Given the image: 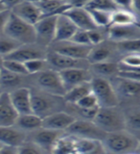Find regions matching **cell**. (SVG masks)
<instances>
[{"label": "cell", "mask_w": 140, "mask_h": 154, "mask_svg": "<svg viewBox=\"0 0 140 154\" xmlns=\"http://www.w3.org/2000/svg\"><path fill=\"white\" fill-rule=\"evenodd\" d=\"M88 69L91 72L92 76L102 77V78L109 80L117 75L118 64L115 62L98 63V64L89 65Z\"/></svg>", "instance_id": "cell-29"}, {"label": "cell", "mask_w": 140, "mask_h": 154, "mask_svg": "<svg viewBox=\"0 0 140 154\" xmlns=\"http://www.w3.org/2000/svg\"><path fill=\"white\" fill-rule=\"evenodd\" d=\"M86 10L89 13L91 18H92V20L97 28L106 29L110 25V18H112V13L101 11V10H96V9H86Z\"/></svg>", "instance_id": "cell-33"}, {"label": "cell", "mask_w": 140, "mask_h": 154, "mask_svg": "<svg viewBox=\"0 0 140 154\" xmlns=\"http://www.w3.org/2000/svg\"><path fill=\"white\" fill-rule=\"evenodd\" d=\"M13 108L18 116L33 114L31 91L29 87H21L8 93Z\"/></svg>", "instance_id": "cell-16"}, {"label": "cell", "mask_w": 140, "mask_h": 154, "mask_svg": "<svg viewBox=\"0 0 140 154\" xmlns=\"http://www.w3.org/2000/svg\"><path fill=\"white\" fill-rule=\"evenodd\" d=\"M107 38L114 43L140 38L139 24L126 26H109L107 28Z\"/></svg>", "instance_id": "cell-19"}, {"label": "cell", "mask_w": 140, "mask_h": 154, "mask_svg": "<svg viewBox=\"0 0 140 154\" xmlns=\"http://www.w3.org/2000/svg\"><path fill=\"white\" fill-rule=\"evenodd\" d=\"M91 93L95 96L100 108L119 106V97L109 79L93 76L90 81Z\"/></svg>", "instance_id": "cell-5"}, {"label": "cell", "mask_w": 140, "mask_h": 154, "mask_svg": "<svg viewBox=\"0 0 140 154\" xmlns=\"http://www.w3.org/2000/svg\"><path fill=\"white\" fill-rule=\"evenodd\" d=\"M2 60H3V59H1V58H0V66H1V63H2Z\"/></svg>", "instance_id": "cell-48"}, {"label": "cell", "mask_w": 140, "mask_h": 154, "mask_svg": "<svg viewBox=\"0 0 140 154\" xmlns=\"http://www.w3.org/2000/svg\"><path fill=\"white\" fill-rule=\"evenodd\" d=\"M91 93L90 82L80 84L74 87L71 90L67 91L64 95V100L66 104H76L79 100H81L85 95Z\"/></svg>", "instance_id": "cell-31"}, {"label": "cell", "mask_w": 140, "mask_h": 154, "mask_svg": "<svg viewBox=\"0 0 140 154\" xmlns=\"http://www.w3.org/2000/svg\"><path fill=\"white\" fill-rule=\"evenodd\" d=\"M46 63L48 69H51L57 72L62 70L71 69H88L89 64L86 60H77L72 58L60 55L51 50H47L46 54Z\"/></svg>", "instance_id": "cell-9"}, {"label": "cell", "mask_w": 140, "mask_h": 154, "mask_svg": "<svg viewBox=\"0 0 140 154\" xmlns=\"http://www.w3.org/2000/svg\"><path fill=\"white\" fill-rule=\"evenodd\" d=\"M3 34L20 45L36 43V34L34 26L22 21L12 13L10 14V17L5 24Z\"/></svg>", "instance_id": "cell-3"}, {"label": "cell", "mask_w": 140, "mask_h": 154, "mask_svg": "<svg viewBox=\"0 0 140 154\" xmlns=\"http://www.w3.org/2000/svg\"><path fill=\"white\" fill-rule=\"evenodd\" d=\"M109 81L118 95L120 104L123 103L124 101H126V105L139 103L140 82L126 80L118 78V77H113L109 79Z\"/></svg>", "instance_id": "cell-7"}, {"label": "cell", "mask_w": 140, "mask_h": 154, "mask_svg": "<svg viewBox=\"0 0 140 154\" xmlns=\"http://www.w3.org/2000/svg\"><path fill=\"white\" fill-rule=\"evenodd\" d=\"M24 66L28 75H34L48 69L45 59H37L24 63Z\"/></svg>", "instance_id": "cell-38"}, {"label": "cell", "mask_w": 140, "mask_h": 154, "mask_svg": "<svg viewBox=\"0 0 140 154\" xmlns=\"http://www.w3.org/2000/svg\"><path fill=\"white\" fill-rule=\"evenodd\" d=\"M77 30L78 29L68 17H66L64 14H59L56 21L54 42L70 41Z\"/></svg>", "instance_id": "cell-23"}, {"label": "cell", "mask_w": 140, "mask_h": 154, "mask_svg": "<svg viewBox=\"0 0 140 154\" xmlns=\"http://www.w3.org/2000/svg\"><path fill=\"white\" fill-rule=\"evenodd\" d=\"M61 14H64L66 17H68L79 30L88 32L97 28L88 10L84 7H73L70 5V7Z\"/></svg>", "instance_id": "cell-18"}, {"label": "cell", "mask_w": 140, "mask_h": 154, "mask_svg": "<svg viewBox=\"0 0 140 154\" xmlns=\"http://www.w3.org/2000/svg\"><path fill=\"white\" fill-rule=\"evenodd\" d=\"M107 154H109V153H107Z\"/></svg>", "instance_id": "cell-53"}, {"label": "cell", "mask_w": 140, "mask_h": 154, "mask_svg": "<svg viewBox=\"0 0 140 154\" xmlns=\"http://www.w3.org/2000/svg\"><path fill=\"white\" fill-rule=\"evenodd\" d=\"M77 107H79L81 109H91L95 107H99L97 100H96L95 96L93 95L92 93H90L89 94L85 95V97H83L81 100H79L76 104Z\"/></svg>", "instance_id": "cell-42"}, {"label": "cell", "mask_w": 140, "mask_h": 154, "mask_svg": "<svg viewBox=\"0 0 140 154\" xmlns=\"http://www.w3.org/2000/svg\"><path fill=\"white\" fill-rule=\"evenodd\" d=\"M10 12L22 21L33 26L42 17L34 1H16Z\"/></svg>", "instance_id": "cell-14"}, {"label": "cell", "mask_w": 140, "mask_h": 154, "mask_svg": "<svg viewBox=\"0 0 140 154\" xmlns=\"http://www.w3.org/2000/svg\"><path fill=\"white\" fill-rule=\"evenodd\" d=\"M92 122L106 134L125 129L124 112L120 106L110 108H99Z\"/></svg>", "instance_id": "cell-4"}, {"label": "cell", "mask_w": 140, "mask_h": 154, "mask_svg": "<svg viewBox=\"0 0 140 154\" xmlns=\"http://www.w3.org/2000/svg\"><path fill=\"white\" fill-rule=\"evenodd\" d=\"M139 24V17L127 10H117L112 14L109 26H126Z\"/></svg>", "instance_id": "cell-30"}, {"label": "cell", "mask_w": 140, "mask_h": 154, "mask_svg": "<svg viewBox=\"0 0 140 154\" xmlns=\"http://www.w3.org/2000/svg\"><path fill=\"white\" fill-rule=\"evenodd\" d=\"M0 94H1V91H0Z\"/></svg>", "instance_id": "cell-52"}, {"label": "cell", "mask_w": 140, "mask_h": 154, "mask_svg": "<svg viewBox=\"0 0 140 154\" xmlns=\"http://www.w3.org/2000/svg\"><path fill=\"white\" fill-rule=\"evenodd\" d=\"M1 67L10 72H13L14 74L24 75V76L28 75L26 72V69H25V66H24V64L20 62L3 59L2 63H1Z\"/></svg>", "instance_id": "cell-37"}, {"label": "cell", "mask_w": 140, "mask_h": 154, "mask_svg": "<svg viewBox=\"0 0 140 154\" xmlns=\"http://www.w3.org/2000/svg\"><path fill=\"white\" fill-rule=\"evenodd\" d=\"M74 148L77 154H107L103 141L95 139L76 138Z\"/></svg>", "instance_id": "cell-24"}, {"label": "cell", "mask_w": 140, "mask_h": 154, "mask_svg": "<svg viewBox=\"0 0 140 154\" xmlns=\"http://www.w3.org/2000/svg\"><path fill=\"white\" fill-rule=\"evenodd\" d=\"M75 137L64 133L55 143L51 154H73L75 152Z\"/></svg>", "instance_id": "cell-32"}, {"label": "cell", "mask_w": 140, "mask_h": 154, "mask_svg": "<svg viewBox=\"0 0 140 154\" xmlns=\"http://www.w3.org/2000/svg\"><path fill=\"white\" fill-rule=\"evenodd\" d=\"M73 154H77V153H76V152H74V153H73Z\"/></svg>", "instance_id": "cell-51"}, {"label": "cell", "mask_w": 140, "mask_h": 154, "mask_svg": "<svg viewBox=\"0 0 140 154\" xmlns=\"http://www.w3.org/2000/svg\"><path fill=\"white\" fill-rule=\"evenodd\" d=\"M84 8L96 9V10H101V11H106L109 13H113L119 10L116 1H112V0H94V1H88L85 2Z\"/></svg>", "instance_id": "cell-35"}, {"label": "cell", "mask_w": 140, "mask_h": 154, "mask_svg": "<svg viewBox=\"0 0 140 154\" xmlns=\"http://www.w3.org/2000/svg\"><path fill=\"white\" fill-rule=\"evenodd\" d=\"M88 37L91 46L100 45V43H102L106 40H108L107 29H106V31H103L102 28H96L94 30L88 31Z\"/></svg>", "instance_id": "cell-40"}, {"label": "cell", "mask_w": 140, "mask_h": 154, "mask_svg": "<svg viewBox=\"0 0 140 154\" xmlns=\"http://www.w3.org/2000/svg\"><path fill=\"white\" fill-rule=\"evenodd\" d=\"M27 140V134L16 126H0V143L3 146L18 147Z\"/></svg>", "instance_id": "cell-22"}, {"label": "cell", "mask_w": 140, "mask_h": 154, "mask_svg": "<svg viewBox=\"0 0 140 154\" xmlns=\"http://www.w3.org/2000/svg\"><path fill=\"white\" fill-rule=\"evenodd\" d=\"M70 42H75L77 45H90L89 41H88V32L83 31V30H79V29L76 31L73 37L71 38Z\"/></svg>", "instance_id": "cell-43"}, {"label": "cell", "mask_w": 140, "mask_h": 154, "mask_svg": "<svg viewBox=\"0 0 140 154\" xmlns=\"http://www.w3.org/2000/svg\"><path fill=\"white\" fill-rule=\"evenodd\" d=\"M107 153L109 154H129L139 152V138L127 130L106 134L103 139Z\"/></svg>", "instance_id": "cell-2"}, {"label": "cell", "mask_w": 140, "mask_h": 154, "mask_svg": "<svg viewBox=\"0 0 140 154\" xmlns=\"http://www.w3.org/2000/svg\"><path fill=\"white\" fill-rule=\"evenodd\" d=\"M3 146H3V144H2L1 143H0V149H1V148H2Z\"/></svg>", "instance_id": "cell-47"}, {"label": "cell", "mask_w": 140, "mask_h": 154, "mask_svg": "<svg viewBox=\"0 0 140 154\" xmlns=\"http://www.w3.org/2000/svg\"><path fill=\"white\" fill-rule=\"evenodd\" d=\"M117 56H120V54L116 49L115 43L106 40L100 45L91 46L86 61L88 62L89 65L105 62L117 63Z\"/></svg>", "instance_id": "cell-10"}, {"label": "cell", "mask_w": 140, "mask_h": 154, "mask_svg": "<svg viewBox=\"0 0 140 154\" xmlns=\"http://www.w3.org/2000/svg\"><path fill=\"white\" fill-rule=\"evenodd\" d=\"M0 154H17V147L4 146L0 149Z\"/></svg>", "instance_id": "cell-46"}, {"label": "cell", "mask_w": 140, "mask_h": 154, "mask_svg": "<svg viewBox=\"0 0 140 154\" xmlns=\"http://www.w3.org/2000/svg\"><path fill=\"white\" fill-rule=\"evenodd\" d=\"M28 75H18L10 72L1 67L0 71V91L5 93H10L17 88L27 87L25 85V80Z\"/></svg>", "instance_id": "cell-25"}, {"label": "cell", "mask_w": 140, "mask_h": 154, "mask_svg": "<svg viewBox=\"0 0 140 154\" xmlns=\"http://www.w3.org/2000/svg\"><path fill=\"white\" fill-rule=\"evenodd\" d=\"M31 91L32 112L41 119L52 114L65 110L64 96H58L47 94L38 89L29 87Z\"/></svg>", "instance_id": "cell-1"}, {"label": "cell", "mask_w": 140, "mask_h": 154, "mask_svg": "<svg viewBox=\"0 0 140 154\" xmlns=\"http://www.w3.org/2000/svg\"><path fill=\"white\" fill-rule=\"evenodd\" d=\"M90 45H80L70 41L53 42L48 49L60 55L77 60H86L90 51Z\"/></svg>", "instance_id": "cell-12"}, {"label": "cell", "mask_w": 140, "mask_h": 154, "mask_svg": "<svg viewBox=\"0 0 140 154\" xmlns=\"http://www.w3.org/2000/svg\"><path fill=\"white\" fill-rule=\"evenodd\" d=\"M65 133L76 138L95 139L100 141H103L106 136V133L96 126L93 122L85 119H75Z\"/></svg>", "instance_id": "cell-11"}, {"label": "cell", "mask_w": 140, "mask_h": 154, "mask_svg": "<svg viewBox=\"0 0 140 154\" xmlns=\"http://www.w3.org/2000/svg\"><path fill=\"white\" fill-rule=\"evenodd\" d=\"M40 10L41 17L59 16L70 7V3L67 1H34Z\"/></svg>", "instance_id": "cell-27"}, {"label": "cell", "mask_w": 140, "mask_h": 154, "mask_svg": "<svg viewBox=\"0 0 140 154\" xmlns=\"http://www.w3.org/2000/svg\"><path fill=\"white\" fill-rule=\"evenodd\" d=\"M17 114L13 108L8 93L0 94V126H13L17 119Z\"/></svg>", "instance_id": "cell-26"}, {"label": "cell", "mask_w": 140, "mask_h": 154, "mask_svg": "<svg viewBox=\"0 0 140 154\" xmlns=\"http://www.w3.org/2000/svg\"><path fill=\"white\" fill-rule=\"evenodd\" d=\"M64 133L65 132L55 131V130L45 129L41 127L40 129L35 130V131L27 134V140L33 142L37 146L41 147L42 149L51 153L57 141Z\"/></svg>", "instance_id": "cell-15"}, {"label": "cell", "mask_w": 140, "mask_h": 154, "mask_svg": "<svg viewBox=\"0 0 140 154\" xmlns=\"http://www.w3.org/2000/svg\"><path fill=\"white\" fill-rule=\"evenodd\" d=\"M129 154H138V153H129Z\"/></svg>", "instance_id": "cell-49"}, {"label": "cell", "mask_w": 140, "mask_h": 154, "mask_svg": "<svg viewBox=\"0 0 140 154\" xmlns=\"http://www.w3.org/2000/svg\"><path fill=\"white\" fill-rule=\"evenodd\" d=\"M17 154H51L33 142L26 140L17 147Z\"/></svg>", "instance_id": "cell-39"}, {"label": "cell", "mask_w": 140, "mask_h": 154, "mask_svg": "<svg viewBox=\"0 0 140 154\" xmlns=\"http://www.w3.org/2000/svg\"><path fill=\"white\" fill-rule=\"evenodd\" d=\"M124 112L125 130L136 135L139 138L140 135V111L139 103L120 106Z\"/></svg>", "instance_id": "cell-21"}, {"label": "cell", "mask_w": 140, "mask_h": 154, "mask_svg": "<svg viewBox=\"0 0 140 154\" xmlns=\"http://www.w3.org/2000/svg\"><path fill=\"white\" fill-rule=\"evenodd\" d=\"M57 17L58 16L42 17L34 25L36 34V43L37 45L48 49L54 42Z\"/></svg>", "instance_id": "cell-8"}, {"label": "cell", "mask_w": 140, "mask_h": 154, "mask_svg": "<svg viewBox=\"0 0 140 154\" xmlns=\"http://www.w3.org/2000/svg\"><path fill=\"white\" fill-rule=\"evenodd\" d=\"M16 1H13V2H8V1H0V14L4 13V12H7L10 11L11 8L13 7V5L14 4Z\"/></svg>", "instance_id": "cell-45"}, {"label": "cell", "mask_w": 140, "mask_h": 154, "mask_svg": "<svg viewBox=\"0 0 140 154\" xmlns=\"http://www.w3.org/2000/svg\"><path fill=\"white\" fill-rule=\"evenodd\" d=\"M59 75L65 93L80 84L90 82L93 77L89 69H71L62 70L59 72Z\"/></svg>", "instance_id": "cell-17"}, {"label": "cell", "mask_w": 140, "mask_h": 154, "mask_svg": "<svg viewBox=\"0 0 140 154\" xmlns=\"http://www.w3.org/2000/svg\"><path fill=\"white\" fill-rule=\"evenodd\" d=\"M13 126H16L17 129L21 130L24 133L29 134L35 131V130L41 128L42 119L34 114L17 116V119Z\"/></svg>", "instance_id": "cell-28"}, {"label": "cell", "mask_w": 140, "mask_h": 154, "mask_svg": "<svg viewBox=\"0 0 140 154\" xmlns=\"http://www.w3.org/2000/svg\"><path fill=\"white\" fill-rule=\"evenodd\" d=\"M10 14H11V12H10V11H7V12H4V13L0 14V35L3 34L5 24H6L8 18L10 17Z\"/></svg>", "instance_id": "cell-44"}, {"label": "cell", "mask_w": 140, "mask_h": 154, "mask_svg": "<svg viewBox=\"0 0 140 154\" xmlns=\"http://www.w3.org/2000/svg\"><path fill=\"white\" fill-rule=\"evenodd\" d=\"M19 46H20L19 43L6 37L4 34L0 35V58L1 59H4L5 57L11 54Z\"/></svg>", "instance_id": "cell-36"}, {"label": "cell", "mask_w": 140, "mask_h": 154, "mask_svg": "<svg viewBox=\"0 0 140 154\" xmlns=\"http://www.w3.org/2000/svg\"><path fill=\"white\" fill-rule=\"evenodd\" d=\"M29 84L34 85L33 88L38 89L50 94L64 96L65 94L59 72L51 69H46L37 74L32 75V82H29Z\"/></svg>", "instance_id": "cell-6"}, {"label": "cell", "mask_w": 140, "mask_h": 154, "mask_svg": "<svg viewBox=\"0 0 140 154\" xmlns=\"http://www.w3.org/2000/svg\"><path fill=\"white\" fill-rule=\"evenodd\" d=\"M0 71H1V66H0Z\"/></svg>", "instance_id": "cell-50"}, {"label": "cell", "mask_w": 140, "mask_h": 154, "mask_svg": "<svg viewBox=\"0 0 140 154\" xmlns=\"http://www.w3.org/2000/svg\"><path fill=\"white\" fill-rule=\"evenodd\" d=\"M75 118L65 111H61L42 119V128L65 132L75 122Z\"/></svg>", "instance_id": "cell-20"}, {"label": "cell", "mask_w": 140, "mask_h": 154, "mask_svg": "<svg viewBox=\"0 0 140 154\" xmlns=\"http://www.w3.org/2000/svg\"><path fill=\"white\" fill-rule=\"evenodd\" d=\"M116 49L121 56V58L128 54H133V53H139L140 51V38L136 40L124 41L115 43Z\"/></svg>", "instance_id": "cell-34"}, {"label": "cell", "mask_w": 140, "mask_h": 154, "mask_svg": "<svg viewBox=\"0 0 140 154\" xmlns=\"http://www.w3.org/2000/svg\"><path fill=\"white\" fill-rule=\"evenodd\" d=\"M118 64L123 66L130 67V69H139L140 66L139 53H133V54H128L123 56L119 60Z\"/></svg>", "instance_id": "cell-41"}, {"label": "cell", "mask_w": 140, "mask_h": 154, "mask_svg": "<svg viewBox=\"0 0 140 154\" xmlns=\"http://www.w3.org/2000/svg\"><path fill=\"white\" fill-rule=\"evenodd\" d=\"M46 48L37 45V43H32V45H24L17 47L13 52L9 54L4 59L13 60L20 63H26L32 60L37 59H45L47 54Z\"/></svg>", "instance_id": "cell-13"}]
</instances>
